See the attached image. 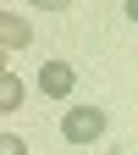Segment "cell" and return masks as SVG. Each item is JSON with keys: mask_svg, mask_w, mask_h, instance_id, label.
Returning a JSON list of instances; mask_svg holds the SVG:
<instances>
[{"mask_svg": "<svg viewBox=\"0 0 138 155\" xmlns=\"http://www.w3.org/2000/svg\"><path fill=\"white\" fill-rule=\"evenodd\" d=\"M61 133H66L72 144H94V139L105 133V111H94V105H77V111H66Z\"/></svg>", "mask_w": 138, "mask_h": 155, "instance_id": "6da1fadb", "label": "cell"}, {"mask_svg": "<svg viewBox=\"0 0 138 155\" xmlns=\"http://www.w3.org/2000/svg\"><path fill=\"white\" fill-rule=\"evenodd\" d=\"M28 6H44V11H66V0H28Z\"/></svg>", "mask_w": 138, "mask_h": 155, "instance_id": "8992f818", "label": "cell"}, {"mask_svg": "<svg viewBox=\"0 0 138 155\" xmlns=\"http://www.w3.org/2000/svg\"><path fill=\"white\" fill-rule=\"evenodd\" d=\"M39 83H44V94H55V100H61V94L77 83V78H72V67H66V61H50L44 72H39Z\"/></svg>", "mask_w": 138, "mask_h": 155, "instance_id": "3957f363", "label": "cell"}, {"mask_svg": "<svg viewBox=\"0 0 138 155\" xmlns=\"http://www.w3.org/2000/svg\"><path fill=\"white\" fill-rule=\"evenodd\" d=\"M28 39H33V28H28L17 11H6V17H0V45H6V50H22Z\"/></svg>", "mask_w": 138, "mask_h": 155, "instance_id": "7a4b0ae2", "label": "cell"}, {"mask_svg": "<svg viewBox=\"0 0 138 155\" xmlns=\"http://www.w3.org/2000/svg\"><path fill=\"white\" fill-rule=\"evenodd\" d=\"M127 17H133V22H138V0H127Z\"/></svg>", "mask_w": 138, "mask_h": 155, "instance_id": "52a82bcc", "label": "cell"}, {"mask_svg": "<svg viewBox=\"0 0 138 155\" xmlns=\"http://www.w3.org/2000/svg\"><path fill=\"white\" fill-rule=\"evenodd\" d=\"M22 105V83L17 78H0V111H17Z\"/></svg>", "mask_w": 138, "mask_h": 155, "instance_id": "277c9868", "label": "cell"}, {"mask_svg": "<svg viewBox=\"0 0 138 155\" xmlns=\"http://www.w3.org/2000/svg\"><path fill=\"white\" fill-rule=\"evenodd\" d=\"M0 155H28V150H22V139H17V133H6V139H0Z\"/></svg>", "mask_w": 138, "mask_h": 155, "instance_id": "5b68a950", "label": "cell"}]
</instances>
